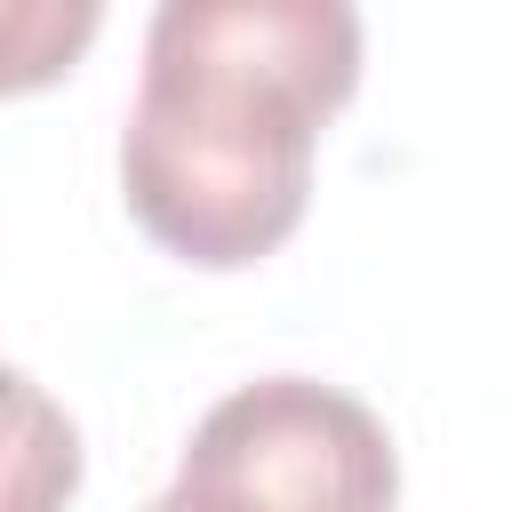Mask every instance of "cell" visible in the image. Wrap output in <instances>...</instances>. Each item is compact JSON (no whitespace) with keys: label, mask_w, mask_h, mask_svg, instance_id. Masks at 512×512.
I'll list each match as a JSON object with an SVG mask.
<instances>
[{"label":"cell","mask_w":512,"mask_h":512,"mask_svg":"<svg viewBox=\"0 0 512 512\" xmlns=\"http://www.w3.org/2000/svg\"><path fill=\"white\" fill-rule=\"evenodd\" d=\"M352 88L344 0H160L120 128L128 216L200 272L272 256L304 224L320 128Z\"/></svg>","instance_id":"cell-1"},{"label":"cell","mask_w":512,"mask_h":512,"mask_svg":"<svg viewBox=\"0 0 512 512\" xmlns=\"http://www.w3.org/2000/svg\"><path fill=\"white\" fill-rule=\"evenodd\" d=\"M176 496L200 512H392L400 456L368 400L320 376H256L200 416Z\"/></svg>","instance_id":"cell-2"},{"label":"cell","mask_w":512,"mask_h":512,"mask_svg":"<svg viewBox=\"0 0 512 512\" xmlns=\"http://www.w3.org/2000/svg\"><path fill=\"white\" fill-rule=\"evenodd\" d=\"M144 512H200V504H192V496H176V488H168V496H152V504H144Z\"/></svg>","instance_id":"cell-3"}]
</instances>
